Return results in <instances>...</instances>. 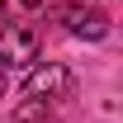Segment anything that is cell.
Segmentation results:
<instances>
[{
    "label": "cell",
    "instance_id": "cell-1",
    "mask_svg": "<svg viewBox=\"0 0 123 123\" xmlns=\"http://www.w3.org/2000/svg\"><path fill=\"white\" fill-rule=\"evenodd\" d=\"M38 29L33 24H10V29H0V66H29L38 62Z\"/></svg>",
    "mask_w": 123,
    "mask_h": 123
},
{
    "label": "cell",
    "instance_id": "cell-2",
    "mask_svg": "<svg viewBox=\"0 0 123 123\" xmlns=\"http://www.w3.org/2000/svg\"><path fill=\"white\" fill-rule=\"evenodd\" d=\"M71 85H76L71 71L52 62V66H38V71L24 80V95H29V99H62V95H71Z\"/></svg>",
    "mask_w": 123,
    "mask_h": 123
},
{
    "label": "cell",
    "instance_id": "cell-3",
    "mask_svg": "<svg viewBox=\"0 0 123 123\" xmlns=\"http://www.w3.org/2000/svg\"><path fill=\"white\" fill-rule=\"evenodd\" d=\"M57 19L76 33V38H104V33H109V14L95 10V5H62Z\"/></svg>",
    "mask_w": 123,
    "mask_h": 123
},
{
    "label": "cell",
    "instance_id": "cell-4",
    "mask_svg": "<svg viewBox=\"0 0 123 123\" xmlns=\"http://www.w3.org/2000/svg\"><path fill=\"white\" fill-rule=\"evenodd\" d=\"M0 95H5V66H0Z\"/></svg>",
    "mask_w": 123,
    "mask_h": 123
},
{
    "label": "cell",
    "instance_id": "cell-5",
    "mask_svg": "<svg viewBox=\"0 0 123 123\" xmlns=\"http://www.w3.org/2000/svg\"><path fill=\"white\" fill-rule=\"evenodd\" d=\"M19 5H43V0H19Z\"/></svg>",
    "mask_w": 123,
    "mask_h": 123
}]
</instances>
